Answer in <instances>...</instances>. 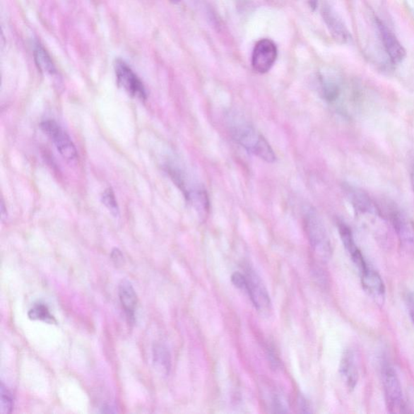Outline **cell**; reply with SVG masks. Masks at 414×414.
Listing matches in <instances>:
<instances>
[{
  "label": "cell",
  "instance_id": "obj_18",
  "mask_svg": "<svg viewBox=\"0 0 414 414\" xmlns=\"http://www.w3.org/2000/svg\"><path fill=\"white\" fill-rule=\"evenodd\" d=\"M1 401H0V413L9 414L12 413L13 408V398L12 394L6 386L1 383Z\"/></svg>",
  "mask_w": 414,
  "mask_h": 414
},
{
  "label": "cell",
  "instance_id": "obj_26",
  "mask_svg": "<svg viewBox=\"0 0 414 414\" xmlns=\"http://www.w3.org/2000/svg\"><path fill=\"white\" fill-rule=\"evenodd\" d=\"M1 210H2L1 211L2 218H3V219H4V218H7V214H5V212H7V209L5 208L4 200H2Z\"/></svg>",
  "mask_w": 414,
  "mask_h": 414
},
{
  "label": "cell",
  "instance_id": "obj_11",
  "mask_svg": "<svg viewBox=\"0 0 414 414\" xmlns=\"http://www.w3.org/2000/svg\"><path fill=\"white\" fill-rule=\"evenodd\" d=\"M378 27L382 35L384 47L391 63L398 64L406 58V52L398 39L382 21L378 20Z\"/></svg>",
  "mask_w": 414,
  "mask_h": 414
},
{
  "label": "cell",
  "instance_id": "obj_7",
  "mask_svg": "<svg viewBox=\"0 0 414 414\" xmlns=\"http://www.w3.org/2000/svg\"><path fill=\"white\" fill-rule=\"evenodd\" d=\"M389 218L402 251L414 255V222L398 210L391 211Z\"/></svg>",
  "mask_w": 414,
  "mask_h": 414
},
{
  "label": "cell",
  "instance_id": "obj_17",
  "mask_svg": "<svg viewBox=\"0 0 414 414\" xmlns=\"http://www.w3.org/2000/svg\"><path fill=\"white\" fill-rule=\"evenodd\" d=\"M154 362L160 370L166 374L169 373L171 365L170 355L164 346H155L154 349Z\"/></svg>",
  "mask_w": 414,
  "mask_h": 414
},
{
  "label": "cell",
  "instance_id": "obj_24",
  "mask_svg": "<svg viewBox=\"0 0 414 414\" xmlns=\"http://www.w3.org/2000/svg\"><path fill=\"white\" fill-rule=\"evenodd\" d=\"M301 1L307 4V6H309L312 11H315L317 8L318 0H301Z\"/></svg>",
  "mask_w": 414,
  "mask_h": 414
},
{
  "label": "cell",
  "instance_id": "obj_13",
  "mask_svg": "<svg viewBox=\"0 0 414 414\" xmlns=\"http://www.w3.org/2000/svg\"><path fill=\"white\" fill-rule=\"evenodd\" d=\"M119 295L128 321L134 323V319H136L138 299L132 284L126 280L122 281L119 285Z\"/></svg>",
  "mask_w": 414,
  "mask_h": 414
},
{
  "label": "cell",
  "instance_id": "obj_15",
  "mask_svg": "<svg viewBox=\"0 0 414 414\" xmlns=\"http://www.w3.org/2000/svg\"><path fill=\"white\" fill-rule=\"evenodd\" d=\"M33 55L38 69L42 73L54 76L56 74V69L53 60L40 43H36L35 49H33Z\"/></svg>",
  "mask_w": 414,
  "mask_h": 414
},
{
  "label": "cell",
  "instance_id": "obj_4",
  "mask_svg": "<svg viewBox=\"0 0 414 414\" xmlns=\"http://www.w3.org/2000/svg\"><path fill=\"white\" fill-rule=\"evenodd\" d=\"M42 130L49 137L59 153L66 161L73 163L78 160V152L71 138L57 122L47 120L42 122Z\"/></svg>",
  "mask_w": 414,
  "mask_h": 414
},
{
  "label": "cell",
  "instance_id": "obj_14",
  "mask_svg": "<svg viewBox=\"0 0 414 414\" xmlns=\"http://www.w3.org/2000/svg\"><path fill=\"white\" fill-rule=\"evenodd\" d=\"M318 80L322 97L329 103L337 102L341 94L339 83L333 78L322 75L319 76Z\"/></svg>",
  "mask_w": 414,
  "mask_h": 414
},
{
  "label": "cell",
  "instance_id": "obj_27",
  "mask_svg": "<svg viewBox=\"0 0 414 414\" xmlns=\"http://www.w3.org/2000/svg\"><path fill=\"white\" fill-rule=\"evenodd\" d=\"M170 1L175 4H178L181 1V0H170Z\"/></svg>",
  "mask_w": 414,
  "mask_h": 414
},
{
  "label": "cell",
  "instance_id": "obj_2",
  "mask_svg": "<svg viewBox=\"0 0 414 414\" xmlns=\"http://www.w3.org/2000/svg\"><path fill=\"white\" fill-rule=\"evenodd\" d=\"M305 226L313 251L322 260H329L333 254L331 242L326 227L315 211L307 212Z\"/></svg>",
  "mask_w": 414,
  "mask_h": 414
},
{
  "label": "cell",
  "instance_id": "obj_23",
  "mask_svg": "<svg viewBox=\"0 0 414 414\" xmlns=\"http://www.w3.org/2000/svg\"><path fill=\"white\" fill-rule=\"evenodd\" d=\"M407 304H408V313H410L411 320L414 324V297H413V296H410V297L408 298Z\"/></svg>",
  "mask_w": 414,
  "mask_h": 414
},
{
  "label": "cell",
  "instance_id": "obj_25",
  "mask_svg": "<svg viewBox=\"0 0 414 414\" xmlns=\"http://www.w3.org/2000/svg\"><path fill=\"white\" fill-rule=\"evenodd\" d=\"M410 180H411V186H412V189H413V194H414V161H413V163L411 165Z\"/></svg>",
  "mask_w": 414,
  "mask_h": 414
},
{
  "label": "cell",
  "instance_id": "obj_6",
  "mask_svg": "<svg viewBox=\"0 0 414 414\" xmlns=\"http://www.w3.org/2000/svg\"><path fill=\"white\" fill-rule=\"evenodd\" d=\"M278 58V47L271 39L263 38L255 44L251 64L259 74L270 71Z\"/></svg>",
  "mask_w": 414,
  "mask_h": 414
},
{
  "label": "cell",
  "instance_id": "obj_16",
  "mask_svg": "<svg viewBox=\"0 0 414 414\" xmlns=\"http://www.w3.org/2000/svg\"><path fill=\"white\" fill-rule=\"evenodd\" d=\"M30 320L41 321L50 324H57L54 317L50 313L47 305L42 303H37L32 306L28 313Z\"/></svg>",
  "mask_w": 414,
  "mask_h": 414
},
{
  "label": "cell",
  "instance_id": "obj_3",
  "mask_svg": "<svg viewBox=\"0 0 414 414\" xmlns=\"http://www.w3.org/2000/svg\"><path fill=\"white\" fill-rule=\"evenodd\" d=\"M382 383L386 405L391 413H401L406 410L400 380L394 369L386 365L382 369Z\"/></svg>",
  "mask_w": 414,
  "mask_h": 414
},
{
  "label": "cell",
  "instance_id": "obj_21",
  "mask_svg": "<svg viewBox=\"0 0 414 414\" xmlns=\"http://www.w3.org/2000/svg\"><path fill=\"white\" fill-rule=\"evenodd\" d=\"M298 405L299 408L302 413H312L310 404L309 402H307L304 397L300 396L298 400Z\"/></svg>",
  "mask_w": 414,
  "mask_h": 414
},
{
  "label": "cell",
  "instance_id": "obj_1",
  "mask_svg": "<svg viewBox=\"0 0 414 414\" xmlns=\"http://www.w3.org/2000/svg\"><path fill=\"white\" fill-rule=\"evenodd\" d=\"M231 134L235 141L249 153L257 156L267 163H273L276 160V155L270 143L249 123L235 122L231 126Z\"/></svg>",
  "mask_w": 414,
  "mask_h": 414
},
{
  "label": "cell",
  "instance_id": "obj_10",
  "mask_svg": "<svg viewBox=\"0 0 414 414\" xmlns=\"http://www.w3.org/2000/svg\"><path fill=\"white\" fill-rule=\"evenodd\" d=\"M321 16L330 35L336 42L340 44H345L350 41V35L348 28L331 7L327 4L323 5Z\"/></svg>",
  "mask_w": 414,
  "mask_h": 414
},
{
  "label": "cell",
  "instance_id": "obj_8",
  "mask_svg": "<svg viewBox=\"0 0 414 414\" xmlns=\"http://www.w3.org/2000/svg\"><path fill=\"white\" fill-rule=\"evenodd\" d=\"M246 279H247V290L252 302L256 309L260 312H266L271 309V301L270 295L262 283L261 278L254 271L249 268L246 271Z\"/></svg>",
  "mask_w": 414,
  "mask_h": 414
},
{
  "label": "cell",
  "instance_id": "obj_12",
  "mask_svg": "<svg viewBox=\"0 0 414 414\" xmlns=\"http://www.w3.org/2000/svg\"><path fill=\"white\" fill-rule=\"evenodd\" d=\"M340 373L348 388L355 389L359 382L360 373L355 354L351 350L345 351L341 360Z\"/></svg>",
  "mask_w": 414,
  "mask_h": 414
},
{
  "label": "cell",
  "instance_id": "obj_22",
  "mask_svg": "<svg viewBox=\"0 0 414 414\" xmlns=\"http://www.w3.org/2000/svg\"><path fill=\"white\" fill-rule=\"evenodd\" d=\"M111 256L112 259L114 261L116 265H120L123 262V256L121 251L119 249H114V251L112 252Z\"/></svg>",
  "mask_w": 414,
  "mask_h": 414
},
{
  "label": "cell",
  "instance_id": "obj_20",
  "mask_svg": "<svg viewBox=\"0 0 414 414\" xmlns=\"http://www.w3.org/2000/svg\"><path fill=\"white\" fill-rule=\"evenodd\" d=\"M232 282L235 287L243 290L244 292L247 290V279L242 273L239 272L234 273L232 276Z\"/></svg>",
  "mask_w": 414,
  "mask_h": 414
},
{
  "label": "cell",
  "instance_id": "obj_5",
  "mask_svg": "<svg viewBox=\"0 0 414 414\" xmlns=\"http://www.w3.org/2000/svg\"><path fill=\"white\" fill-rule=\"evenodd\" d=\"M115 73L117 83L130 96L141 100L147 99L148 94L143 82L124 61H116Z\"/></svg>",
  "mask_w": 414,
  "mask_h": 414
},
{
  "label": "cell",
  "instance_id": "obj_9",
  "mask_svg": "<svg viewBox=\"0 0 414 414\" xmlns=\"http://www.w3.org/2000/svg\"><path fill=\"white\" fill-rule=\"evenodd\" d=\"M361 283L366 293L370 296L374 303L382 306L385 300V286L379 274L368 266L360 272Z\"/></svg>",
  "mask_w": 414,
  "mask_h": 414
},
{
  "label": "cell",
  "instance_id": "obj_19",
  "mask_svg": "<svg viewBox=\"0 0 414 414\" xmlns=\"http://www.w3.org/2000/svg\"><path fill=\"white\" fill-rule=\"evenodd\" d=\"M102 203L107 207L111 214L115 217L119 216V206L117 204L114 190L111 188L106 189L102 195Z\"/></svg>",
  "mask_w": 414,
  "mask_h": 414
}]
</instances>
